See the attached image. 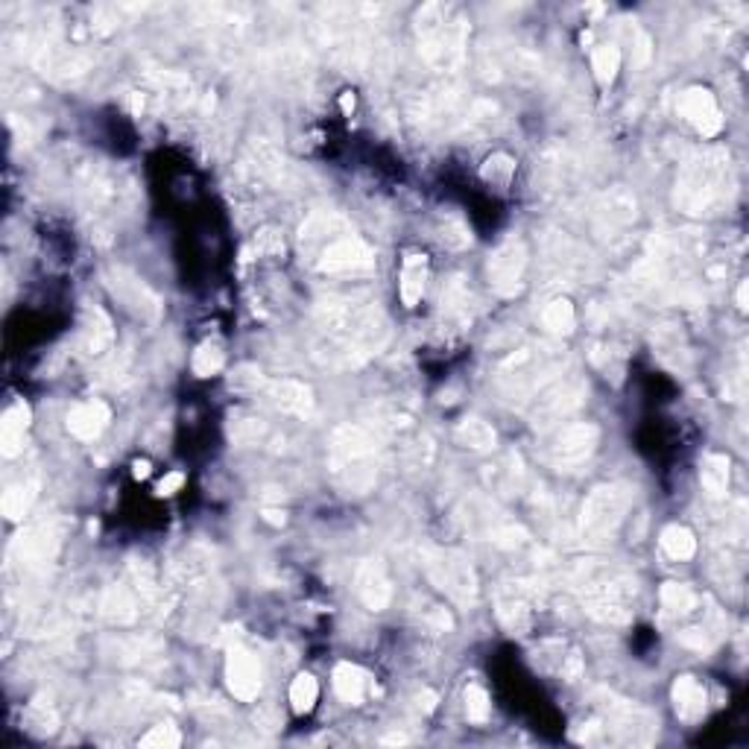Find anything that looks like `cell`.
<instances>
[{
	"mask_svg": "<svg viewBox=\"0 0 749 749\" xmlns=\"http://www.w3.org/2000/svg\"><path fill=\"white\" fill-rule=\"evenodd\" d=\"M79 355L85 357H103L114 346V328L112 319L103 308H85L79 319V337H76Z\"/></svg>",
	"mask_w": 749,
	"mask_h": 749,
	"instance_id": "4316f807",
	"label": "cell"
},
{
	"mask_svg": "<svg viewBox=\"0 0 749 749\" xmlns=\"http://www.w3.org/2000/svg\"><path fill=\"white\" fill-rule=\"evenodd\" d=\"M671 697H674V709L679 714V721L697 723L709 712V693H705V685L697 676H679Z\"/></svg>",
	"mask_w": 749,
	"mask_h": 749,
	"instance_id": "f546056e",
	"label": "cell"
},
{
	"mask_svg": "<svg viewBox=\"0 0 749 749\" xmlns=\"http://www.w3.org/2000/svg\"><path fill=\"white\" fill-rule=\"evenodd\" d=\"M442 310H445V317L457 319V322L471 319V291L463 284V279H454L442 291Z\"/></svg>",
	"mask_w": 749,
	"mask_h": 749,
	"instance_id": "b9f144b4",
	"label": "cell"
},
{
	"mask_svg": "<svg viewBox=\"0 0 749 749\" xmlns=\"http://www.w3.org/2000/svg\"><path fill=\"white\" fill-rule=\"evenodd\" d=\"M223 364H225L223 348L214 346V343H202V346L194 352L191 369H194V374H199V378H208V374L220 372V369H223Z\"/></svg>",
	"mask_w": 749,
	"mask_h": 749,
	"instance_id": "7dc6e473",
	"label": "cell"
},
{
	"mask_svg": "<svg viewBox=\"0 0 749 749\" xmlns=\"http://www.w3.org/2000/svg\"><path fill=\"white\" fill-rule=\"evenodd\" d=\"M659 600H662L667 618H688L693 609L700 606V594L685 582H665L659 591Z\"/></svg>",
	"mask_w": 749,
	"mask_h": 749,
	"instance_id": "8d00e7d4",
	"label": "cell"
},
{
	"mask_svg": "<svg viewBox=\"0 0 749 749\" xmlns=\"http://www.w3.org/2000/svg\"><path fill=\"white\" fill-rule=\"evenodd\" d=\"M629 506H633V489L627 483H603V487L591 489L580 513V533L582 544H606L612 536L618 533L624 525Z\"/></svg>",
	"mask_w": 749,
	"mask_h": 749,
	"instance_id": "30bf717a",
	"label": "cell"
},
{
	"mask_svg": "<svg viewBox=\"0 0 749 749\" xmlns=\"http://www.w3.org/2000/svg\"><path fill=\"white\" fill-rule=\"evenodd\" d=\"M38 498V480H19V483H12L7 492H3V501H0V506H3V515L10 518V521H21L24 515L33 509V504H36Z\"/></svg>",
	"mask_w": 749,
	"mask_h": 749,
	"instance_id": "74e56055",
	"label": "cell"
},
{
	"mask_svg": "<svg viewBox=\"0 0 749 749\" xmlns=\"http://www.w3.org/2000/svg\"><path fill=\"white\" fill-rule=\"evenodd\" d=\"M489 284L498 296H515L525 287L527 272V244L518 234H506L504 241L495 246L487 263Z\"/></svg>",
	"mask_w": 749,
	"mask_h": 749,
	"instance_id": "d6986e66",
	"label": "cell"
},
{
	"mask_svg": "<svg viewBox=\"0 0 749 749\" xmlns=\"http://www.w3.org/2000/svg\"><path fill=\"white\" fill-rule=\"evenodd\" d=\"M410 118L419 123L421 130H445V126H459L466 118L463 109V97H459L457 85L449 79L425 88L410 100Z\"/></svg>",
	"mask_w": 749,
	"mask_h": 749,
	"instance_id": "2e32d148",
	"label": "cell"
},
{
	"mask_svg": "<svg viewBox=\"0 0 749 749\" xmlns=\"http://www.w3.org/2000/svg\"><path fill=\"white\" fill-rule=\"evenodd\" d=\"M103 279L109 293H112L114 299L121 302L130 314H135V317L144 319V322H152V319L161 317V299L144 284V279L135 275V272H130L126 267H109Z\"/></svg>",
	"mask_w": 749,
	"mask_h": 749,
	"instance_id": "ffe728a7",
	"label": "cell"
},
{
	"mask_svg": "<svg viewBox=\"0 0 749 749\" xmlns=\"http://www.w3.org/2000/svg\"><path fill=\"white\" fill-rule=\"evenodd\" d=\"M568 586L580 594L582 606L594 621L627 624L633 618V600L638 594L636 577L609 562H580L568 574Z\"/></svg>",
	"mask_w": 749,
	"mask_h": 749,
	"instance_id": "52a82bcc",
	"label": "cell"
},
{
	"mask_svg": "<svg viewBox=\"0 0 749 749\" xmlns=\"http://www.w3.org/2000/svg\"><path fill=\"white\" fill-rule=\"evenodd\" d=\"M480 176L487 179L489 185L506 187L509 185V179L515 176V159L513 156H506V152H495V156H489V159L483 161Z\"/></svg>",
	"mask_w": 749,
	"mask_h": 749,
	"instance_id": "bcb514c9",
	"label": "cell"
},
{
	"mask_svg": "<svg viewBox=\"0 0 749 749\" xmlns=\"http://www.w3.org/2000/svg\"><path fill=\"white\" fill-rule=\"evenodd\" d=\"M33 65L57 83H71V79L88 74L91 57L83 47L67 45L65 38L57 36V33H47V36H38L33 41Z\"/></svg>",
	"mask_w": 749,
	"mask_h": 749,
	"instance_id": "9a60e30c",
	"label": "cell"
},
{
	"mask_svg": "<svg viewBox=\"0 0 749 749\" xmlns=\"http://www.w3.org/2000/svg\"><path fill=\"white\" fill-rule=\"evenodd\" d=\"M390 340V319L366 296H328L314 310L310 348L328 369H357Z\"/></svg>",
	"mask_w": 749,
	"mask_h": 749,
	"instance_id": "6da1fadb",
	"label": "cell"
},
{
	"mask_svg": "<svg viewBox=\"0 0 749 749\" xmlns=\"http://www.w3.org/2000/svg\"><path fill=\"white\" fill-rule=\"evenodd\" d=\"M466 714L471 723H487L489 714H492L489 693L480 685H468L466 688Z\"/></svg>",
	"mask_w": 749,
	"mask_h": 749,
	"instance_id": "f907efd6",
	"label": "cell"
},
{
	"mask_svg": "<svg viewBox=\"0 0 749 749\" xmlns=\"http://www.w3.org/2000/svg\"><path fill=\"white\" fill-rule=\"evenodd\" d=\"M598 729L603 744H627V747H647L653 744L659 723L647 709L629 700H618L615 693H600Z\"/></svg>",
	"mask_w": 749,
	"mask_h": 749,
	"instance_id": "4fadbf2b",
	"label": "cell"
},
{
	"mask_svg": "<svg viewBox=\"0 0 749 749\" xmlns=\"http://www.w3.org/2000/svg\"><path fill=\"white\" fill-rule=\"evenodd\" d=\"M71 182H74V194L79 199L83 211L94 220V229L106 234L121 217L132 214V208L138 202V187L130 179L126 170L118 164L100 159H79L71 168Z\"/></svg>",
	"mask_w": 749,
	"mask_h": 749,
	"instance_id": "3957f363",
	"label": "cell"
},
{
	"mask_svg": "<svg viewBox=\"0 0 749 749\" xmlns=\"http://www.w3.org/2000/svg\"><path fill=\"white\" fill-rule=\"evenodd\" d=\"M334 691L348 705H360L366 691H369V674H366L364 667L352 665V662H340L334 667Z\"/></svg>",
	"mask_w": 749,
	"mask_h": 749,
	"instance_id": "d590c367",
	"label": "cell"
},
{
	"mask_svg": "<svg viewBox=\"0 0 749 749\" xmlns=\"http://www.w3.org/2000/svg\"><path fill=\"white\" fill-rule=\"evenodd\" d=\"M542 603V589L533 580H509L501 582L495 594L498 618L513 636H525L533 627L536 609Z\"/></svg>",
	"mask_w": 749,
	"mask_h": 749,
	"instance_id": "e0dca14e",
	"label": "cell"
},
{
	"mask_svg": "<svg viewBox=\"0 0 749 749\" xmlns=\"http://www.w3.org/2000/svg\"><path fill=\"white\" fill-rule=\"evenodd\" d=\"M591 67L600 85H612L621 71V47L618 45H598L591 53Z\"/></svg>",
	"mask_w": 749,
	"mask_h": 749,
	"instance_id": "7bdbcfd3",
	"label": "cell"
},
{
	"mask_svg": "<svg viewBox=\"0 0 749 749\" xmlns=\"http://www.w3.org/2000/svg\"><path fill=\"white\" fill-rule=\"evenodd\" d=\"M428 284V258L419 253H410L402 263V279H398V291H402L404 308H416Z\"/></svg>",
	"mask_w": 749,
	"mask_h": 749,
	"instance_id": "836d02e7",
	"label": "cell"
},
{
	"mask_svg": "<svg viewBox=\"0 0 749 749\" xmlns=\"http://www.w3.org/2000/svg\"><path fill=\"white\" fill-rule=\"evenodd\" d=\"M140 747L144 749H176L179 744H182V735H179L176 726H170V723H159V726H152L144 738L138 740Z\"/></svg>",
	"mask_w": 749,
	"mask_h": 749,
	"instance_id": "c3c4849f",
	"label": "cell"
},
{
	"mask_svg": "<svg viewBox=\"0 0 749 749\" xmlns=\"http://www.w3.org/2000/svg\"><path fill=\"white\" fill-rule=\"evenodd\" d=\"M466 521L480 539H487V542H492L495 548H501V551H518V548H525L527 544L525 527L504 518V515L498 513L495 506H489L487 501H471V504H468Z\"/></svg>",
	"mask_w": 749,
	"mask_h": 749,
	"instance_id": "44dd1931",
	"label": "cell"
},
{
	"mask_svg": "<svg viewBox=\"0 0 749 749\" xmlns=\"http://www.w3.org/2000/svg\"><path fill=\"white\" fill-rule=\"evenodd\" d=\"M112 421V410L109 404L100 402V398H91V402L76 404L74 410L67 413V431L74 433L76 440L94 442L103 437V431Z\"/></svg>",
	"mask_w": 749,
	"mask_h": 749,
	"instance_id": "f1b7e54d",
	"label": "cell"
},
{
	"mask_svg": "<svg viewBox=\"0 0 749 749\" xmlns=\"http://www.w3.org/2000/svg\"><path fill=\"white\" fill-rule=\"evenodd\" d=\"M355 589L360 603L369 612H384L393 603V582H390V574L378 560L360 562V568L355 574Z\"/></svg>",
	"mask_w": 749,
	"mask_h": 749,
	"instance_id": "484cf974",
	"label": "cell"
},
{
	"mask_svg": "<svg viewBox=\"0 0 749 749\" xmlns=\"http://www.w3.org/2000/svg\"><path fill=\"white\" fill-rule=\"evenodd\" d=\"M419 705L425 709V712H433V705H437V693L433 691H421L419 693Z\"/></svg>",
	"mask_w": 749,
	"mask_h": 749,
	"instance_id": "db71d44e",
	"label": "cell"
},
{
	"mask_svg": "<svg viewBox=\"0 0 749 749\" xmlns=\"http://www.w3.org/2000/svg\"><path fill=\"white\" fill-rule=\"evenodd\" d=\"M59 542H62V539H59V530L53 521L29 525L27 530L15 539V544H12V568H19L21 577H24V574L47 572V565L57 560Z\"/></svg>",
	"mask_w": 749,
	"mask_h": 749,
	"instance_id": "ac0fdd59",
	"label": "cell"
},
{
	"mask_svg": "<svg viewBox=\"0 0 749 749\" xmlns=\"http://www.w3.org/2000/svg\"><path fill=\"white\" fill-rule=\"evenodd\" d=\"M255 395H261L270 407L287 416H310L314 410V390L296 378H263Z\"/></svg>",
	"mask_w": 749,
	"mask_h": 749,
	"instance_id": "cb8c5ba5",
	"label": "cell"
},
{
	"mask_svg": "<svg viewBox=\"0 0 749 749\" xmlns=\"http://www.w3.org/2000/svg\"><path fill=\"white\" fill-rule=\"evenodd\" d=\"M263 378H267V374H263L258 366L244 364V366H237V369H234L232 378H229V386H232V390H237V393L255 395L258 393V386L263 384Z\"/></svg>",
	"mask_w": 749,
	"mask_h": 749,
	"instance_id": "681fc988",
	"label": "cell"
},
{
	"mask_svg": "<svg viewBox=\"0 0 749 749\" xmlns=\"http://www.w3.org/2000/svg\"><path fill=\"white\" fill-rule=\"evenodd\" d=\"M600 445V428L594 421H574V425H565V428H556L551 433V440L544 445L542 457L544 463L556 471H574L580 468L586 459H591V454L598 451Z\"/></svg>",
	"mask_w": 749,
	"mask_h": 749,
	"instance_id": "5bb4252c",
	"label": "cell"
},
{
	"mask_svg": "<svg viewBox=\"0 0 749 749\" xmlns=\"http://www.w3.org/2000/svg\"><path fill=\"white\" fill-rule=\"evenodd\" d=\"M29 431V407L24 402H15L7 407L0 419V454L7 459L19 457L24 451V440Z\"/></svg>",
	"mask_w": 749,
	"mask_h": 749,
	"instance_id": "1f68e13d",
	"label": "cell"
},
{
	"mask_svg": "<svg viewBox=\"0 0 749 749\" xmlns=\"http://www.w3.org/2000/svg\"><path fill=\"white\" fill-rule=\"evenodd\" d=\"M489 483H492V489H498V492H518L521 489V483H525V468H521V463L515 457H506L504 463H498L495 468H489Z\"/></svg>",
	"mask_w": 749,
	"mask_h": 749,
	"instance_id": "ee69618b",
	"label": "cell"
},
{
	"mask_svg": "<svg viewBox=\"0 0 749 749\" xmlns=\"http://www.w3.org/2000/svg\"><path fill=\"white\" fill-rule=\"evenodd\" d=\"M182 487H185V475H182V471H170V475H164V480L159 483V495L161 498L176 495Z\"/></svg>",
	"mask_w": 749,
	"mask_h": 749,
	"instance_id": "816d5d0a",
	"label": "cell"
},
{
	"mask_svg": "<svg viewBox=\"0 0 749 749\" xmlns=\"http://www.w3.org/2000/svg\"><path fill=\"white\" fill-rule=\"evenodd\" d=\"M659 542H662V551H665L667 556H671V560H676V562L691 560L693 553H697V536H693L685 525L665 527Z\"/></svg>",
	"mask_w": 749,
	"mask_h": 749,
	"instance_id": "ab89813d",
	"label": "cell"
},
{
	"mask_svg": "<svg viewBox=\"0 0 749 749\" xmlns=\"http://www.w3.org/2000/svg\"><path fill=\"white\" fill-rule=\"evenodd\" d=\"M299 253L308 270L326 279H364L374 272V249L337 211H317L299 229Z\"/></svg>",
	"mask_w": 749,
	"mask_h": 749,
	"instance_id": "7a4b0ae2",
	"label": "cell"
},
{
	"mask_svg": "<svg viewBox=\"0 0 749 749\" xmlns=\"http://www.w3.org/2000/svg\"><path fill=\"white\" fill-rule=\"evenodd\" d=\"M735 194L729 152L723 147H700L693 150L676 176V208L683 214L709 217L721 214Z\"/></svg>",
	"mask_w": 749,
	"mask_h": 749,
	"instance_id": "277c9868",
	"label": "cell"
},
{
	"mask_svg": "<svg viewBox=\"0 0 749 749\" xmlns=\"http://www.w3.org/2000/svg\"><path fill=\"white\" fill-rule=\"evenodd\" d=\"M454 440H457L463 449L478 451V454H489V451L498 449L495 428H492L487 419H480V416H466V419H459V425L454 428Z\"/></svg>",
	"mask_w": 749,
	"mask_h": 749,
	"instance_id": "d6a6232c",
	"label": "cell"
},
{
	"mask_svg": "<svg viewBox=\"0 0 749 749\" xmlns=\"http://www.w3.org/2000/svg\"><path fill=\"white\" fill-rule=\"evenodd\" d=\"M433 232L440 237V244L449 246V249H463V246L471 244V229L457 211H440Z\"/></svg>",
	"mask_w": 749,
	"mask_h": 749,
	"instance_id": "f35d334b",
	"label": "cell"
},
{
	"mask_svg": "<svg viewBox=\"0 0 749 749\" xmlns=\"http://www.w3.org/2000/svg\"><path fill=\"white\" fill-rule=\"evenodd\" d=\"M565 366H568L565 352L551 343H521L498 360L495 378L506 398H513L521 407L544 381H551Z\"/></svg>",
	"mask_w": 749,
	"mask_h": 749,
	"instance_id": "9c48e42d",
	"label": "cell"
},
{
	"mask_svg": "<svg viewBox=\"0 0 749 749\" xmlns=\"http://www.w3.org/2000/svg\"><path fill=\"white\" fill-rule=\"evenodd\" d=\"M225 685L234 693V700L253 702L261 693V662L258 655L244 644L229 647L225 659Z\"/></svg>",
	"mask_w": 749,
	"mask_h": 749,
	"instance_id": "603a6c76",
	"label": "cell"
},
{
	"mask_svg": "<svg viewBox=\"0 0 749 749\" xmlns=\"http://www.w3.org/2000/svg\"><path fill=\"white\" fill-rule=\"evenodd\" d=\"M340 109H343V114L355 112V94L352 91L343 94V97H340Z\"/></svg>",
	"mask_w": 749,
	"mask_h": 749,
	"instance_id": "11a10c76",
	"label": "cell"
},
{
	"mask_svg": "<svg viewBox=\"0 0 749 749\" xmlns=\"http://www.w3.org/2000/svg\"><path fill=\"white\" fill-rule=\"evenodd\" d=\"M372 428L374 440L381 445V454L395 459L404 471L410 475H421L433 466L437 457V445L433 437L425 431V425L419 416L413 413V407L402 402H378L372 404Z\"/></svg>",
	"mask_w": 749,
	"mask_h": 749,
	"instance_id": "5b68a950",
	"label": "cell"
},
{
	"mask_svg": "<svg viewBox=\"0 0 749 749\" xmlns=\"http://www.w3.org/2000/svg\"><path fill=\"white\" fill-rule=\"evenodd\" d=\"M416 38L421 59L445 79L466 65L468 19L454 3H425L416 12Z\"/></svg>",
	"mask_w": 749,
	"mask_h": 749,
	"instance_id": "ba28073f",
	"label": "cell"
},
{
	"mask_svg": "<svg viewBox=\"0 0 749 749\" xmlns=\"http://www.w3.org/2000/svg\"><path fill=\"white\" fill-rule=\"evenodd\" d=\"M132 475H135V480L150 478V463H147V459H135V463H132Z\"/></svg>",
	"mask_w": 749,
	"mask_h": 749,
	"instance_id": "f5cc1de1",
	"label": "cell"
},
{
	"mask_svg": "<svg viewBox=\"0 0 749 749\" xmlns=\"http://www.w3.org/2000/svg\"><path fill=\"white\" fill-rule=\"evenodd\" d=\"M319 685L310 674H299L291 683V705L296 714H308L317 705Z\"/></svg>",
	"mask_w": 749,
	"mask_h": 749,
	"instance_id": "f6af8a7d",
	"label": "cell"
},
{
	"mask_svg": "<svg viewBox=\"0 0 749 749\" xmlns=\"http://www.w3.org/2000/svg\"><path fill=\"white\" fill-rule=\"evenodd\" d=\"M586 390H589V386L582 381V374L568 364L562 372L553 374L551 381H544V384L521 404V410H525V416L530 419L533 428H542L544 431V428H551L553 421L565 419L568 413L577 410L582 404V398H586Z\"/></svg>",
	"mask_w": 749,
	"mask_h": 749,
	"instance_id": "7c38bea8",
	"label": "cell"
},
{
	"mask_svg": "<svg viewBox=\"0 0 749 749\" xmlns=\"http://www.w3.org/2000/svg\"><path fill=\"white\" fill-rule=\"evenodd\" d=\"M539 665H542L544 671H551V674L560 676V679H565V683H574V679L582 674V655L577 647L556 638V641H544L542 644V650H539Z\"/></svg>",
	"mask_w": 749,
	"mask_h": 749,
	"instance_id": "4dcf8cb0",
	"label": "cell"
},
{
	"mask_svg": "<svg viewBox=\"0 0 749 749\" xmlns=\"http://www.w3.org/2000/svg\"><path fill=\"white\" fill-rule=\"evenodd\" d=\"M638 202L636 197L624 191V187H612L594 202V220L603 232H615V229H627L636 223Z\"/></svg>",
	"mask_w": 749,
	"mask_h": 749,
	"instance_id": "83f0119b",
	"label": "cell"
},
{
	"mask_svg": "<svg viewBox=\"0 0 749 749\" xmlns=\"http://www.w3.org/2000/svg\"><path fill=\"white\" fill-rule=\"evenodd\" d=\"M738 308L747 310V281L738 287Z\"/></svg>",
	"mask_w": 749,
	"mask_h": 749,
	"instance_id": "9f6ffc18",
	"label": "cell"
},
{
	"mask_svg": "<svg viewBox=\"0 0 749 749\" xmlns=\"http://www.w3.org/2000/svg\"><path fill=\"white\" fill-rule=\"evenodd\" d=\"M542 322L551 334H556V337H568L574 331V326H577V310H574V305L568 299H553L551 305L544 308Z\"/></svg>",
	"mask_w": 749,
	"mask_h": 749,
	"instance_id": "60d3db41",
	"label": "cell"
},
{
	"mask_svg": "<svg viewBox=\"0 0 749 749\" xmlns=\"http://www.w3.org/2000/svg\"><path fill=\"white\" fill-rule=\"evenodd\" d=\"M483 71L489 76H506V79H536L542 74V59L533 50L518 45H498L483 50Z\"/></svg>",
	"mask_w": 749,
	"mask_h": 749,
	"instance_id": "7402d4cb",
	"label": "cell"
},
{
	"mask_svg": "<svg viewBox=\"0 0 749 749\" xmlns=\"http://www.w3.org/2000/svg\"><path fill=\"white\" fill-rule=\"evenodd\" d=\"M381 471V445L364 425H340L328 440V475L348 498L369 495Z\"/></svg>",
	"mask_w": 749,
	"mask_h": 749,
	"instance_id": "8992f818",
	"label": "cell"
},
{
	"mask_svg": "<svg viewBox=\"0 0 749 749\" xmlns=\"http://www.w3.org/2000/svg\"><path fill=\"white\" fill-rule=\"evenodd\" d=\"M679 114L691 123L693 130L700 132L702 138H714L723 130V112L721 106H717V97L709 88H700V85L683 91V97H679Z\"/></svg>",
	"mask_w": 749,
	"mask_h": 749,
	"instance_id": "d4e9b609",
	"label": "cell"
},
{
	"mask_svg": "<svg viewBox=\"0 0 749 749\" xmlns=\"http://www.w3.org/2000/svg\"><path fill=\"white\" fill-rule=\"evenodd\" d=\"M421 565H425V574H428L431 586H437L457 606L471 609L478 603V572H475V565H471L466 553L454 551V548H425L421 551Z\"/></svg>",
	"mask_w": 749,
	"mask_h": 749,
	"instance_id": "8fae6325",
	"label": "cell"
},
{
	"mask_svg": "<svg viewBox=\"0 0 749 749\" xmlns=\"http://www.w3.org/2000/svg\"><path fill=\"white\" fill-rule=\"evenodd\" d=\"M732 463L726 454H705L700 463V483L712 501H726L729 495Z\"/></svg>",
	"mask_w": 749,
	"mask_h": 749,
	"instance_id": "e575fe53",
	"label": "cell"
}]
</instances>
